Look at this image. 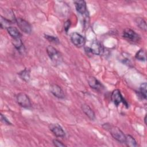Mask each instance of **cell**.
Here are the masks:
<instances>
[{
  "mask_svg": "<svg viewBox=\"0 0 147 147\" xmlns=\"http://www.w3.org/2000/svg\"><path fill=\"white\" fill-rule=\"evenodd\" d=\"M135 22L137 25L142 30H146V21L141 17H137L135 20Z\"/></svg>",
  "mask_w": 147,
  "mask_h": 147,
  "instance_id": "e0dca14e",
  "label": "cell"
},
{
  "mask_svg": "<svg viewBox=\"0 0 147 147\" xmlns=\"http://www.w3.org/2000/svg\"><path fill=\"white\" fill-rule=\"evenodd\" d=\"M8 33L13 38H17L21 37V34L18 29L14 26H9L7 29Z\"/></svg>",
  "mask_w": 147,
  "mask_h": 147,
  "instance_id": "5bb4252c",
  "label": "cell"
},
{
  "mask_svg": "<svg viewBox=\"0 0 147 147\" xmlns=\"http://www.w3.org/2000/svg\"><path fill=\"white\" fill-rule=\"evenodd\" d=\"M53 145L56 146V147H63V146H65V145L61 142L60 141L56 140V139H54L53 140Z\"/></svg>",
  "mask_w": 147,
  "mask_h": 147,
  "instance_id": "603a6c76",
  "label": "cell"
},
{
  "mask_svg": "<svg viewBox=\"0 0 147 147\" xmlns=\"http://www.w3.org/2000/svg\"><path fill=\"white\" fill-rule=\"evenodd\" d=\"M82 110L84 113L91 119L94 120L95 118V115L94 111L87 104L84 103L82 105Z\"/></svg>",
  "mask_w": 147,
  "mask_h": 147,
  "instance_id": "4fadbf2b",
  "label": "cell"
},
{
  "mask_svg": "<svg viewBox=\"0 0 147 147\" xmlns=\"http://www.w3.org/2000/svg\"><path fill=\"white\" fill-rule=\"evenodd\" d=\"M76 9L78 13L82 15H88L87 13V8L86 5V2L83 0L80 1H74Z\"/></svg>",
  "mask_w": 147,
  "mask_h": 147,
  "instance_id": "8fae6325",
  "label": "cell"
},
{
  "mask_svg": "<svg viewBox=\"0 0 147 147\" xmlns=\"http://www.w3.org/2000/svg\"><path fill=\"white\" fill-rule=\"evenodd\" d=\"M103 127L108 130L112 137L117 141L120 143H125L126 135H125V134L119 128L109 123H105L103 125Z\"/></svg>",
  "mask_w": 147,
  "mask_h": 147,
  "instance_id": "6da1fadb",
  "label": "cell"
},
{
  "mask_svg": "<svg viewBox=\"0 0 147 147\" xmlns=\"http://www.w3.org/2000/svg\"><path fill=\"white\" fill-rule=\"evenodd\" d=\"M11 24H13V23L11 22L10 21L6 19L2 16H1V23H0V24H1V28L2 29H3V28H6L7 29L8 27L10 26V25H11Z\"/></svg>",
  "mask_w": 147,
  "mask_h": 147,
  "instance_id": "44dd1931",
  "label": "cell"
},
{
  "mask_svg": "<svg viewBox=\"0 0 147 147\" xmlns=\"http://www.w3.org/2000/svg\"><path fill=\"white\" fill-rule=\"evenodd\" d=\"M125 143L127 146L129 147H136L137 146V142L133 137L129 134L126 135V139Z\"/></svg>",
  "mask_w": 147,
  "mask_h": 147,
  "instance_id": "2e32d148",
  "label": "cell"
},
{
  "mask_svg": "<svg viewBox=\"0 0 147 147\" xmlns=\"http://www.w3.org/2000/svg\"><path fill=\"white\" fill-rule=\"evenodd\" d=\"M45 38H47L49 42L55 44H58L59 43V40L57 37L53 36H50V35H47L45 34Z\"/></svg>",
  "mask_w": 147,
  "mask_h": 147,
  "instance_id": "7402d4cb",
  "label": "cell"
},
{
  "mask_svg": "<svg viewBox=\"0 0 147 147\" xmlns=\"http://www.w3.org/2000/svg\"><path fill=\"white\" fill-rule=\"evenodd\" d=\"M71 22L70 21V20H67L65 22H64V30L66 32H68V30H69V27L71 26Z\"/></svg>",
  "mask_w": 147,
  "mask_h": 147,
  "instance_id": "d4e9b609",
  "label": "cell"
},
{
  "mask_svg": "<svg viewBox=\"0 0 147 147\" xmlns=\"http://www.w3.org/2000/svg\"><path fill=\"white\" fill-rule=\"evenodd\" d=\"M122 36L127 41L132 42H138L140 39V36L133 30L129 28H126L123 31Z\"/></svg>",
  "mask_w": 147,
  "mask_h": 147,
  "instance_id": "3957f363",
  "label": "cell"
},
{
  "mask_svg": "<svg viewBox=\"0 0 147 147\" xmlns=\"http://www.w3.org/2000/svg\"><path fill=\"white\" fill-rule=\"evenodd\" d=\"M111 98L114 104L117 106H118L121 102H122L126 106H127L126 102L122 97L120 90L118 89H115L112 92L111 95Z\"/></svg>",
  "mask_w": 147,
  "mask_h": 147,
  "instance_id": "5b68a950",
  "label": "cell"
},
{
  "mask_svg": "<svg viewBox=\"0 0 147 147\" xmlns=\"http://www.w3.org/2000/svg\"><path fill=\"white\" fill-rule=\"evenodd\" d=\"M88 83L91 88L97 91H102L104 89V86L95 77L89 76L87 79Z\"/></svg>",
  "mask_w": 147,
  "mask_h": 147,
  "instance_id": "30bf717a",
  "label": "cell"
},
{
  "mask_svg": "<svg viewBox=\"0 0 147 147\" xmlns=\"http://www.w3.org/2000/svg\"><path fill=\"white\" fill-rule=\"evenodd\" d=\"M16 23L18 28L24 33L26 34H30L32 32V26L30 24L21 18H16Z\"/></svg>",
  "mask_w": 147,
  "mask_h": 147,
  "instance_id": "52a82bcc",
  "label": "cell"
},
{
  "mask_svg": "<svg viewBox=\"0 0 147 147\" xmlns=\"http://www.w3.org/2000/svg\"><path fill=\"white\" fill-rule=\"evenodd\" d=\"M146 115L145 116V118H144V122H145V124L146 125Z\"/></svg>",
  "mask_w": 147,
  "mask_h": 147,
  "instance_id": "484cf974",
  "label": "cell"
},
{
  "mask_svg": "<svg viewBox=\"0 0 147 147\" xmlns=\"http://www.w3.org/2000/svg\"><path fill=\"white\" fill-rule=\"evenodd\" d=\"M92 54L100 55L103 52V48L102 44L97 40L94 41L91 43V45L89 47Z\"/></svg>",
  "mask_w": 147,
  "mask_h": 147,
  "instance_id": "7c38bea8",
  "label": "cell"
},
{
  "mask_svg": "<svg viewBox=\"0 0 147 147\" xmlns=\"http://www.w3.org/2000/svg\"><path fill=\"white\" fill-rule=\"evenodd\" d=\"M50 130L58 137H63L65 136V133L60 125L57 123H51L49 126Z\"/></svg>",
  "mask_w": 147,
  "mask_h": 147,
  "instance_id": "9c48e42d",
  "label": "cell"
},
{
  "mask_svg": "<svg viewBox=\"0 0 147 147\" xmlns=\"http://www.w3.org/2000/svg\"><path fill=\"white\" fill-rule=\"evenodd\" d=\"M51 92L56 98L63 99L65 97L64 92L63 89L56 84H52L50 86Z\"/></svg>",
  "mask_w": 147,
  "mask_h": 147,
  "instance_id": "ba28073f",
  "label": "cell"
},
{
  "mask_svg": "<svg viewBox=\"0 0 147 147\" xmlns=\"http://www.w3.org/2000/svg\"><path fill=\"white\" fill-rule=\"evenodd\" d=\"M147 84L146 83H143L140 85V91H139V94L141 96L142 98H144L146 99V95H147Z\"/></svg>",
  "mask_w": 147,
  "mask_h": 147,
  "instance_id": "d6986e66",
  "label": "cell"
},
{
  "mask_svg": "<svg viewBox=\"0 0 147 147\" xmlns=\"http://www.w3.org/2000/svg\"><path fill=\"white\" fill-rule=\"evenodd\" d=\"M17 102L19 105L24 108H30L32 106L29 96L23 92L19 93L17 95Z\"/></svg>",
  "mask_w": 147,
  "mask_h": 147,
  "instance_id": "277c9868",
  "label": "cell"
},
{
  "mask_svg": "<svg viewBox=\"0 0 147 147\" xmlns=\"http://www.w3.org/2000/svg\"><path fill=\"white\" fill-rule=\"evenodd\" d=\"M71 40L76 47L80 48L85 44V38L80 34L77 32H74L71 34Z\"/></svg>",
  "mask_w": 147,
  "mask_h": 147,
  "instance_id": "8992f818",
  "label": "cell"
},
{
  "mask_svg": "<svg viewBox=\"0 0 147 147\" xmlns=\"http://www.w3.org/2000/svg\"><path fill=\"white\" fill-rule=\"evenodd\" d=\"M19 75L21 78L26 82H28L30 79V70L25 68L24 70L19 72Z\"/></svg>",
  "mask_w": 147,
  "mask_h": 147,
  "instance_id": "ac0fdd59",
  "label": "cell"
},
{
  "mask_svg": "<svg viewBox=\"0 0 147 147\" xmlns=\"http://www.w3.org/2000/svg\"><path fill=\"white\" fill-rule=\"evenodd\" d=\"M13 44L19 52L23 53L25 51V47L21 38H13Z\"/></svg>",
  "mask_w": 147,
  "mask_h": 147,
  "instance_id": "9a60e30c",
  "label": "cell"
},
{
  "mask_svg": "<svg viewBox=\"0 0 147 147\" xmlns=\"http://www.w3.org/2000/svg\"><path fill=\"white\" fill-rule=\"evenodd\" d=\"M136 58L141 61H145L146 60V53L143 49H140L136 54Z\"/></svg>",
  "mask_w": 147,
  "mask_h": 147,
  "instance_id": "ffe728a7",
  "label": "cell"
},
{
  "mask_svg": "<svg viewBox=\"0 0 147 147\" xmlns=\"http://www.w3.org/2000/svg\"><path fill=\"white\" fill-rule=\"evenodd\" d=\"M1 121L2 122H3L4 124L10 125L11 123L10 122V121L6 118L5 116H4L2 114H1Z\"/></svg>",
  "mask_w": 147,
  "mask_h": 147,
  "instance_id": "cb8c5ba5",
  "label": "cell"
},
{
  "mask_svg": "<svg viewBox=\"0 0 147 147\" xmlns=\"http://www.w3.org/2000/svg\"><path fill=\"white\" fill-rule=\"evenodd\" d=\"M47 52L50 59L55 63H60L62 60V56L61 53L53 46L48 45L47 47Z\"/></svg>",
  "mask_w": 147,
  "mask_h": 147,
  "instance_id": "7a4b0ae2",
  "label": "cell"
}]
</instances>
